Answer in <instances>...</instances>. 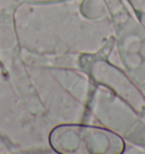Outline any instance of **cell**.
Masks as SVG:
<instances>
[]
</instances>
